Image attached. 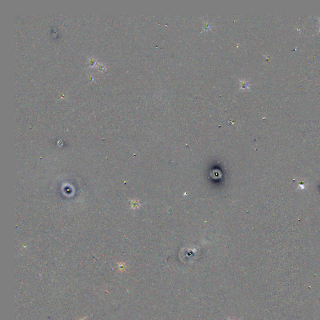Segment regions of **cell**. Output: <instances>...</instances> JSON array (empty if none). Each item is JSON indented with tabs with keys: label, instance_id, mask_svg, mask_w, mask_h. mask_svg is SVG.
Instances as JSON below:
<instances>
[{
	"label": "cell",
	"instance_id": "obj_1",
	"mask_svg": "<svg viewBox=\"0 0 320 320\" xmlns=\"http://www.w3.org/2000/svg\"><path fill=\"white\" fill-rule=\"evenodd\" d=\"M230 320H236V319H230Z\"/></svg>",
	"mask_w": 320,
	"mask_h": 320
}]
</instances>
